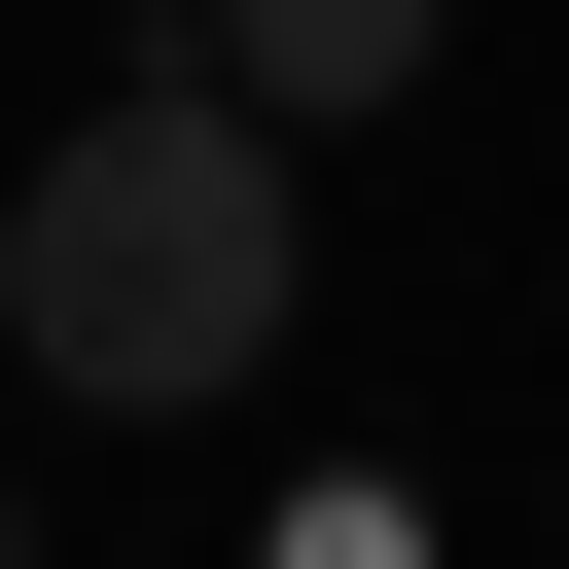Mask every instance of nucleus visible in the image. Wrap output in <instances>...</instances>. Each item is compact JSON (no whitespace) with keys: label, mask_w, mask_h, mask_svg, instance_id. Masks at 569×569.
<instances>
[{"label":"nucleus","mask_w":569,"mask_h":569,"mask_svg":"<svg viewBox=\"0 0 569 569\" xmlns=\"http://www.w3.org/2000/svg\"><path fill=\"white\" fill-rule=\"evenodd\" d=\"M0 356L107 391V427H213V391L284 356V107H213V71L71 107V142L0 178Z\"/></svg>","instance_id":"1"},{"label":"nucleus","mask_w":569,"mask_h":569,"mask_svg":"<svg viewBox=\"0 0 569 569\" xmlns=\"http://www.w3.org/2000/svg\"><path fill=\"white\" fill-rule=\"evenodd\" d=\"M391 71H427V0H213V107H284V142L391 107Z\"/></svg>","instance_id":"2"}]
</instances>
